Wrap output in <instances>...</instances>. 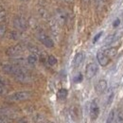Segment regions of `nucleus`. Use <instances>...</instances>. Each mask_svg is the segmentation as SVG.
<instances>
[{
  "label": "nucleus",
  "instance_id": "obj_1",
  "mask_svg": "<svg viewBox=\"0 0 123 123\" xmlns=\"http://www.w3.org/2000/svg\"><path fill=\"white\" fill-rule=\"evenodd\" d=\"M2 69L5 73L11 74L12 76H16V75L21 74L23 72H27V70L23 66H20V65H17V64H12V63L4 64L2 66Z\"/></svg>",
  "mask_w": 123,
  "mask_h": 123
},
{
  "label": "nucleus",
  "instance_id": "obj_2",
  "mask_svg": "<svg viewBox=\"0 0 123 123\" xmlns=\"http://www.w3.org/2000/svg\"><path fill=\"white\" fill-rule=\"evenodd\" d=\"M31 97V93L29 91H20V92H15L8 97V99L12 101H24L29 99Z\"/></svg>",
  "mask_w": 123,
  "mask_h": 123
},
{
  "label": "nucleus",
  "instance_id": "obj_3",
  "mask_svg": "<svg viewBox=\"0 0 123 123\" xmlns=\"http://www.w3.org/2000/svg\"><path fill=\"white\" fill-rule=\"evenodd\" d=\"M13 26H14V28L17 29L18 31H26L28 29L29 24H28V21L24 17L17 16V17L14 18V20H13Z\"/></svg>",
  "mask_w": 123,
  "mask_h": 123
},
{
  "label": "nucleus",
  "instance_id": "obj_4",
  "mask_svg": "<svg viewBox=\"0 0 123 123\" xmlns=\"http://www.w3.org/2000/svg\"><path fill=\"white\" fill-rule=\"evenodd\" d=\"M98 64L96 62H90L86 65V68H85V75L86 78L88 80H91L93 78L96 76V74L98 73Z\"/></svg>",
  "mask_w": 123,
  "mask_h": 123
},
{
  "label": "nucleus",
  "instance_id": "obj_5",
  "mask_svg": "<svg viewBox=\"0 0 123 123\" xmlns=\"http://www.w3.org/2000/svg\"><path fill=\"white\" fill-rule=\"evenodd\" d=\"M23 51H24V47L22 45H15V46L9 47L6 51V53L10 57H17V56L21 55L23 53Z\"/></svg>",
  "mask_w": 123,
  "mask_h": 123
},
{
  "label": "nucleus",
  "instance_id": "obj_6",
  "mask_svg": "<svg viewBox=\"0 0 123 123\" xmlns=\"http://www.w3.org/2000/svg\"><path fill=\"white\" fill-rule=\"evenodd\" d=\"M89 113H90V117L92 120H96L98 117L99 115V106L98 104V102L96 100H93L90 103V109H89Z\"/></svg>",
  "mask_w": 123,
  "mask_h": 123
},
{
  "label": "nucleus",
  "instance_id": "obj_7",
  "mask_svg": "<svg viewBox=\"0 0 123 123\" xmlns=\"http://www.w3.org/2000/svg\"><path fill=\"white\" fill-rule=\"evenodd\" d=\"M66 19H67V14H66V12H65L63 10H62V9H58V10L56 11V12H55V20H56V22H57L60 26H62V25L65 24Z\"/></svg>",
  "mask_w": 123,
  "mask_h": 123
},
{
  "label": "nucleus",
  "instance_id": "obj_8",
  "mask_svg": "<svg viewBox=\"0 0 123 123\" xmlns=\"http://www.w3.org/2000/svg\"><path fill=\"white\" fill-rule=\"evenodd\" d=\"M39 40L41 41V43L46 46V47L51 48V47L54 46V42H53V40H52L48 35H46V33H44V32H41V33L39 34Z\"/></svg>",
  "mask_w": 123,
  "mask_h": 123
},
{
  "label": "nucleus",
  "instance_id": "obj_9",
  "mask_svg": "<svg viewBox=\"0 0 123 123\" xmlns=\"http://www.w3.org/2000/svg\"><path fill=\"white\" fill-rule=\"evenodd\" d=\"M97 60L98 62V63L101 66H107L110 62V58L103 52V50H100L97 53Z\"/></svg>",
  "mask_w": 123,
  "mask_h": 123
},
{
  "label": "nucleus",
  "instance_id": "obj_10",
  "mask_svg": "<svg viewBox=\"0 0 123 123\" xmlns=\"http://www.w3.org/2000/svg\"><path fill=\"white\" fill-rule=\"evenodd\" d=\"M107 87H108V83L107 81H106V80H99L97 82L96 86H95V90H96V92L98 93V95H101V94H103V93L106 91Z\"/></svg>",
  "mask_w": 123,
  "mask_h": 123
},
{
  "label": "nucleus",
  "instance_id": "obj_11",
  "mask_svg": "<svg viewBox=\"0 0 123 123\" xmlns=\"http://www.w3.org/2000/svg\"><path fill=\"white\" fill-rule=\"evenodd\" d=\"M84 59H85L84 53H83L82 51L78 52L77 54L75 55V57H74V60H73V65H74V67H75V68L79 67V66L83 62Z\"/></svg>",
  "mask_w": 123,
  "mask_h": 123
},
{
  "label": "nucleus",
  "instance_id": "obj_12",
  "mask_svg": "<svg viewBox=\"0 0 123 123\" xmlns=\"http://www.w3.org/2000/svg\"><path fill=\"white\" fill-rule=\"evenodd\" d=\"M14 78L16 79V80H18L20 82H24V83L30 82L32 80V78L28 74V72H23L21 74H18V75L14 76Z\"/></svg>",
  "mask_w": 123,
  "mask_h": 123
},
{
  "label": "nucleus",
  "instance_id": "obj_13",
  "mask_svg": "<svg viewBox=\"0 0 123 123\" xmlns=\"http://www.w3.org/2000/svg\"><path fill=\"white\" fill-rule=\"evenodd\" d=\"M103 52L107 55L110 59H112V58H114V57L117 55V48L115 47V46H111V47H108L106 49H104Z\"/></svg>",
  "mask_w": 123,
  "mask_h": 123
},
{
  "label": "nucleus",
  "instance_id": "obj_14",
  "mask_svg": "<svg viewBox=\"0 0 123 123\" xmlns=\"http://www.w3.org/2000/svg\"><path fill=\"white\" fill-rule=\"evenodd\" d=\"M67 95H68V91L65 88H61L57 92V98L60 100H63V99H65L67 98Z\"/></svg>",
  "mask_w": 123,
  "mask_h": 123
},
{
  "label": "nucleus",
  "instance_id": "obj_15",
  "mask_svg": "<svg viewBox=\"0 0 123 123\" xmlns=\"http://www.w3.org/2000/svg\"><path fill=\"white\" fill-rule=\"evenodd\" d=\"M27 61H28V64H30V65H35L37 61H38V55L31 53V55L27 58Z\"/></svg>",
  "mask_w": 123,
  "mask_h": 123
},
{
  "label": "nucleus",
  "instance_id": "obj_16",
  "mask_svg": "<svg viewBox=\"0 0 123 123\" xmlns=\"http://www.w3.org/2000/svg\"><path fill=\"white\" fill-rule=\"evenodd\" d=\"M116 117H117L116 110L113 109V110L109 113V116H108V117H107L106 123H116Z\"/></svg>",
  "mask_w": 123,
  "mask_h": 123
},
{
  "label": "nucleus",
  "instance_id": "obj_17",
  "mask_svg": "<svg viewBox=\"0 0 123 123\" xmlns=\"http://www.w3.org/2000/svg\"><path fill=\"white\" fill-rule=\"evenodd\" d=\"M46 62L47 63L50 65V66H54L56 63H57V59L56 57H54L53 55H49L46 57Z\"/></svg>",
  "mask_w": 123,
  "mask_h": 123
},
{
  "label": "nucleus",
  "instance_id": "obj_18",
  "mask_svg": "<svg viewBox=\"0 0 123 123\" xmlns=\"http://www.w3.org/2000/svg\"><path fill=\"white\" fill-rule=\"evenodd\" d=\"M38 13H39V15L41 16L43 19H48V17H49L48 12L46 10H45V9H40L38 11Z\"/></svg>",
  "mask_w": 123,
  "mask_h": 123
},
{
  "label": "nucleus",
  "instance_id": "obj_19",
  "mask_svg": "<svg viewBox=\"0 0 123 123\" xmlns=\"http://www.w3.org/2000/svg\"><path fill=\"white\" fill-rule=\"evenodd\" d=\"M116 123H123V112L122 111H119L118 113H117Z\"/></svg>",
  "mask_w": 123,
  "mask_h": 123
},
{
  "label": "nucleus",
  "instance_id": "obj_20",
  "mask_svg": "<svg viewBox=\"0 0 123 123\" xmlns=\"http://www.w3.org/2000/svg\"><path fill=\"white\" fill-rule=\"evenodd\" d=\"M115 40H116V35H115V34L109 35L107 38L105 39V44H106V45H110V44H112Z\"/></svg>",
  "mask_w": 123,
  "mask_h": 123
},
{
  "label": "nucleus",
  "instance_id": "obj_21",
  "mask_svg": "<svg viewBox=\"0 0 123 123\" xmlns=\"http://www.w3.org/2000/svg\"><path fill=\"white\" fill-rule=\"evenodd\" d=\"M82 80H83V76H82L81 73H79L77 76H75L74 79H73V80H74L75 83H80V82H81Z\"/></svg>",
  "mask_w": 123,
  "mask_h": 123
},
{
  "label": "nucleus",
  "instance_id": "obj_22",
  "mask_svg": "<svg viewBox=\"0 0 123 123\" xmlns=\"http://www.w3.org/2000/svg\"><path fill=\"white\" fill-rule=\"evenodd\" d=\"M6 31H7L6 26H5V25H0V40L5 36Z\"/></svg>",
  "mask_w": 123,
  "mask_h": 123
},
{
  "label": "nucleus",
  "instance_id": "obj_23",
  "mask_svg": "<svg viewBox=\"0 0 123 123\" xmlns=\"http://www.w3.org/2000/svg\"><path fill=\"white\" fill-rule=\"evenodd\" d=\"M7 17V13L5 11H0V23H3L6 20Z\"/></svg>",
  "mask_w": 123,
  "mask_h": 123
},
{
  "label": "nucleus",
  "instance_id": "obj_24",
  "mask_svg": "<svg viewBox=\"0 0 123 123\" xmlns=\"http://www.w3.org/2000/svg\"><path fill=\"white\" fill-rule=\"evenodd\" d=\"M10 38H12V39H13V40H17V39L19 38V33H18L17 31H12V32H11Z\"/></svg>",
  "mask_w": 123,
  "mask_h": 123
},
{
  "label": "nucleus",
  "instance_id": "obj_25",
  "mask_svg": "<svg viewBox=\"0 0 123 123\" xmlns=\"http://www.w3.org/2000/svg\"><path fill=\"white\" fill-rule=\"evenodd\" d=\"M102 34H103V32H102V31L98 32V34H97V35L94 37V39H93V43H94V44H96V43H97V42L99 40V38L101 37V35H102Z\"/></svg>",
  "mask_w": 123,
  "mask_h": 123
},
{
  "label": "nucleus",
  "instance_id": "obj_26",
  "mask_svg": "<svg viewBox=\"0 0 123 123\" xmlns=\"http://www.w3.org/2000/svg\"><path fill=\"white\" fill-rule=\"evenodd\" d=\"M113 98H114V93L111 92L110 94H109V97H108V101H107L108 104H110V103L112 102V100H113Z\"/></svg>",
  "mask_w": 123,
  "mask_h": 123
},
{
  "label": "nucleus",
  "instance_id": "obj_27",
  "mask_svg": "<svg viewBox=\"0 0 123 123\" xmlns=\"http://www.w3.org/2000/svg\"><path fill=\"white\" fill-rule=\"evenodd\" d=\"M119 24H120V19H116L115 20V22H114V24H113V26L115 27V28H117V27H118L119 26Z\"/></svg>",
  "mask_w": 123,
  "mask_h": 123
},
{
  "label": "nucleus",
  "instance_id": "obj_28",
  "mask_svg": "<svg viewBox=\"0 0 123 123\" xmlns=\"http://www.w3.org/2000/svg\"><path fill=\"white\" fill-rule=\"evenodd\" d=\"M5 84H6V80L0 76V85H1V86H4Z\"/></svg>",
  "mask_w": 123,
  "mask_h": 123
},
{
  "label": "nucleus",
  "instance_id": "obj_29",
  "mask_svg": "<svg viewBox=\"0 0 123 123\" xmlns=\"http://www.w3.org/2000/svg\"><path fill=\"white\" fill-rule=\"evenodd\" d=\"M97 1V5L98 6H102L104 3V0H96Z\"/></svg>",
  "mask_w": 123,
  "mask_h": 123
},
{
  "label": "nucleus",
  "instance_id": "obj_30",
  "mask_svg": "<svg viewBox=\"0 0 123 123\" xmlns=\"http://www.w3.org/2000/svg\"><path fill=\"white\" fill-rule=\"evenodd\" d=\"M4 92V89H3V86H1V85H0V95H1V94H2V93Z\"/></svg>",
  "mask_w": 123,
  "mask_h": 123
},
{
  "label": "nucleus",
  "instance_id": "obj_31",
  "mask_svg": "<svg viewBox=\"0 0 123 123\" xmlns=\"http://www.w3.org/2000/svg\"><path fill=\"white\" fill-rule=\"evenodd\" d=\"M82 2H83L84 4H89V2H90V0H82Z\"/></svg>",
  "mask_w": 123,
  "mask_h": 123
},
{
  "label": "nucleus",
  "instance_id": "obj_32",
  "mask_svg": "<svg viewBox=\"0 0 123 123\" xmlns=\"http://www.w3.org/2000/svg\"><path fill=\"white\" fill-rule=\"evenodd\" d=\"M63 1H72V0H63Z\"/></svg>",
  "mask_w": 123,
  "mask_h": 123
},
{
  "label": "nucleus",
  "instance_id": "obj_33",
  "mask_svg": "<svg viewBox=\"0 0 123 123\" xmlns=\"http://www.w3.org/2000/svg\"><path fill=\"white\" fill-rule=\"evenodd\" d=\"M21 1H27V0H21Z\"/></svg>",
  "mask_w": 123,
  "mask_h": 123
},
{
  "label": "nucleus",
  "instance_id": "obj_34",
  "mask_svg": "<svg viewBox=\"0 0 123 123\" xmlns=\"http://www.w3.org/2000/svg\"><path fill=\"white\" fill-rule=\"evenodd\" d=\"M0 123H3V122H2V121H1V120H0Z\"/></svg>",
  "mask_w": 123,
  "mask_h": 123
}]
</instances>
